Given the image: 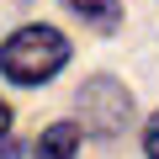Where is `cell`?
Masks as SVG:
<instances>
[{
  "instance_id": "cell-1",
  "label": "cell",
  "mask_w": 159,
  "mask_h": 159,
  "mask_svg": "<svg viewBox=\"0 0 159 159\" xmlns=\"http://www.w3.org/2000/svg\"><path fill=\"white\" fill-rule=\"evenodd\" d=\"M64 64H69V37L58 27H43V21H32V27H21L0 43V69L16 85H43Z\"/></svg>"
},
{
  "instance_id": "cell-2",
  "label": "cell",
  "mask_w": 159,
  "mask_h": 159,
  "mask_svg": "<svg viewBox=\"0 0 159 159\" xmlns=\"http://www.w3.org/2000/svg\"><path fill=\"white\" fill-rule=\"evenodd\" d=\"M127 117H133V90L122 85L117 74H96V80L80 85V127H85V133L111 138V133L127 127Z\"/></svg>"
},
{
  "instance_id": "cell-3",
  "label": "cell",
  "mask_w": 159,
  "mask_h": 159,
  "mask_svg": "<svg viewBox=\"0 0 159 159\" xmlns=\"http://www.w3.org/2000/svg\"><path fill=\"white\" fill-rule=\"evenodd\" d=\"M80 122H53L43 138H37V159H74V148H80Z\"/></svg>"
},
{
  "instance_id": "cell-4",
  "label": "cell",
  "mask_w": 159,
  "mask_h": 159,
  "mask_svg": "<svg viewBox=\"0 0 159 159\" xmlns=\"http://www.w3.org/2000/svg\"><path fill=\"white\" fill-rule=\"evenodd\" d=\"M64 6L74 16H85L96 32H117L122 27V6H117V0H64Z\"/></svg>"
},
{
  "instance_id": "cell-5",
  "label": "cell",
  "mask_w": 159,
  "mask_h": 159,
  "mask_svg": "<svg viewBox=\"0 0 159 159\" xmlns=\"http://www.w3.org/2000/svg\"><path fill=\"white\" fill-rule=\"evenodd\" d=\"M0 154L16 159V143H11V106H6V101H0Z\"/></svg>"
},
{
  "instance_id": "cell-6",
  "label": "cell",
  "mask_w": 159,
  "mask_h": 159,
  "mask_svg": "<svg viewBox=\"0 0 159 159\" xmlns=\"http://www.w3.org/2000/svg\"><path fill=\"white\" fill-rule=\"evenodd\" d=\"M143 154L159 159V117H148V127H143Z\"/></svg>"
}]
</instances>
